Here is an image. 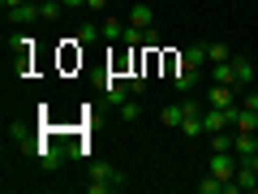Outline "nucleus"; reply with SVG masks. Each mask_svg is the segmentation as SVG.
<instances>
[{"mask_svg":"<svg viewBox=\"0 0 258 194\" xmlns=\"http://www.w3.org/2000/svg\"><path fill=\"white\" fill-rule=\"evenodd\" d=\"M86 9H95V13H103V9H108V0H86Z\"/></svg>","mask_w":258,"mask_h":194,"instance_id":"23","label":"nucleus"},{"mask_svg":"<svg viewBox=\"0 0 258 194\" xmlns=\"http://www.w3.org/2000/svg\"><path fill=\"white\" fill-rule=\"evenodd\" d=\"M60 13H64V5H60V0H43V22H56Z\"/></svg>","mask_w":258,"mask_h":194,"instance_id":"19","label":"nucleus"},{"mask_svg":"<svg viewBox=\"0 0 258 194\" xmlns=\"http://www.w3.org/2000/svg\"><path fill=\"white\" fill-rule=\"evenodd\" d=\"M0 5H5V13H9V9H18V5H26V0H0Z\"/></svg>","mask_w":258,"mask_h":194,"instance_id":"25","label":"nucleus"},{"mask_svg":"<svg viewBox=\"0 0 258 194\" xmlns=\"http://www.w3.org/2000/svg\"><path fill=\"white\" fill-rule=\"evenodd\" d=\"M103 39H108V43H120V39H125V22L116 18V13H103Z\"/></svg>","mask_w":258,"mask_h":194,"instance_id":"8","label":"nucleus"},{"mask_svg":"<svg viewBox=\"0 0 258 194\" xmlns=\"http://www.w3.org/2000/svg\"><path fill=\"white\" fill-rule=\"evenodd\" d=\"M198 78H203V74H194V69H185V65H181V69H176V78H172V82H176V91H194V82H198Z\"/></svg>","mask_w":258,"mask_h":194,"instance_id":"14","label":"nucleus"},{"mask_svg":"<svg viewBox=\"0 0 258 194\" xmlns=\"http://www.w3.org/2000/svg\"><path fill=\"white\" fill-rule=\"evenodd\" d=\"M108 190H125V173L112 164H91V181H86V194H108Z\"/></svg>","mask_w":258,"mask_h":194,"instance_id":"1","label":"nucleus"},{"mask_svg":"<svg viewBox=\"0 0 258 194\" xmlns=\"http://www.w3.org/2000/svg\"><path fill=\"white\" fill-rule=\"evenodd\" d=\"M232 69H237V86L254 82V65H249V56H232Z\"/></svg>","mask_w":258,"mask_h":194,"instance_id":"12","label":"nucleus"},{"mask_svg":"<svg viewBox=\"0 0 258 194\" xmlns=\"http://www.w3.org/2000/svg\"><path fill=\"white\" fill-rule=\"evenodd\" d=\"M241 108H249V112H258V91H245V95H241Z\"/></svg>","mask_w":258,"mask_h":194,"instance_id":"20","label":"nucleus"},{"mask_svg":"<svg viewBox=\"0 0 258 194\" xmlns=\"http://www.w3.org/2000/svg\"><path fill=\"white\" fill-rule=\"evenodd\" d=\"M249 164H254V173H258V156H254V160H249Z\"/></svg>","mask_w":258,"mask_h":194,"instance_id":"26","label":"nucleus"},{"mask_svg":"<svg viewBox=\"0 0 258 194\" xmlns=\"http://www.w3.org/2000/svg\"><path fill=\"white\" fill-rule=\"evenodd\" d=\"M181 65H185V69H194V74H203L207 65H211V61H207V39L185 43V47H181Z\"/></svg>","mask_w":258,"mask_h":194,"instance_id":"4","label":"nucleus"},{"mask_svg":"<svg viewBox=\"0 0 258 194\" xmlns=\"http://www.w3.org/2000/svg\"><path fill=\"white\" fill-rule=\"evenodd\" d=\"M185 121V104H168V108H159V125L164 129H181Z\"/></svg>","mask_w":258,"mask_h":194,"instance_id":"9","label":"nucleus"},{"mask_svg":"<svg viewBox=\"0 0 258 194\" xmlns=\"http://www.w3.org/2000/svg\"><path fill=\"white\" fill-rule=\"evenodd\" d=\"M142 43H147V47H159V30H155V26H151V30H147V35H142Z\"/></svg>","mask_w":258,"mask_h":194,"instance_id":"22","label":"nucleus"},{"mask_svg":"<svg viewBox=\"0 0 258 194\" xmlns=\"http://www.w3.org/2000/svg\"><path fill=\"white\" fill-rule=\"evenodd\" d=\"M211 138V151H232V134L228 129H220V134H207Z\"/></svg>","mask_w":258,"mask_h":194,"instance_id":"18","label":"nucleus"},{"mask_svg":"<svg viewBox=\"0 0 258 194\" xmlns=\"http://www.w3.org/2000/svg\"><path fill=\"white\" fill-rule=\"evenodd\" d=\"M147 91V78H129V95H142Z\"/></svg>","mask_w":258,"mask_h":194,"instance_id":"21","label":"nucleus"},{"mask_svg":"<svg viewBox=\"0 0 258 194\" xmlns=\"http://www.w3.org/2000/svg\"><path fill=\"white\" fill-rule=\"evenodd\" d=\"M99 35H103V26H95V22H86V26H78V43H95Z\"/></svg>","mask_w":258,"mask_h":194,"instance_id":"17","label":"nucleus"},{"mask_svg":"<svg viewBox=\"0 0 258 194\" xmlns=\"http://www.w3.org/2000/svg\"><path fill=\"white\" fill-rule=\"evenodd\" d=\"M116 112H120V121H138V117H142V108H138V95H129V100L120 104Z\"/></svg>","mask_w":258,"mask_h":194,"instance_id":"15","label":"nucleus"},{"mask_svg":"<svg viewBox=\"0 0 258 194\" xmlns=\"http://www.w3.org/2000/svg\"><path fill=\"white\" fill-rule=\"evenodd\" d=\"M129 26H138V30H151V26H155V9H151V0H142V5L129 9Z\"/></svg>","mask_w":258,"mask_h":194,"instance_id":"7","label":"nucleus"},{"mask_svg":"<svg viewBox=\"0 0 258 194\" xmlns=\"http://www.w3.org/2000/svg\"><path fill=\"white\" fill-rule=\"evenodd\" d=\"M103 95L112 100V108H120V104L129 100V82H116V78H108V82H103Z\"/></svg>","mask_w":258,"mask_h":194,"instance_id":"10","label":"nucleus"},{"mask_svg":"<svg viewBox=\"0 0 258 194\" xmlns=\"http://www.w3.org/2000/svg\"><path fill=\"white\" fill-rule=\"evenodd\" d=\"M64 9H86V0H60Z\"/></svg>","mask_w":258,"mask_h":194,"instance_id":"24","label":"nucleus"},{"mask_svg":"<svg viewBox=\"0 0 258 194\" xmlns=\"http://www.w3.org/2000/svg\"><path fill=\"white\" fill-rule=\"evenodd\" d=\"M237 104H241L237 86H224V82H211V86H207V108H237Z\"/></svg>","mask_w":258,"mask_h":194,"instance_id":"2","label":"nucleus"},{"mask_svg":"<svg viewBox=\"0 0 258 194\" xmlns=\"http://www.w3.org/2000/svg\"><path fill=\"white\" fill-rule=\"evenodd\" d=\"M237 168H241V156H237V151H211V173H215V177L232 181Z\"/></svg>","mask_w":258,"mask_h":194,"instance_id":"3","label":"nucleus"},{"mask_svg":"<svg viewBox=\"0 0 258 194\" xmlns=\"http://www.w3.org/2000/svg\"><path fill=\"white\" fill-rule=\"evenodd\" d=\"M207 134H220V129H232V108H207L203 112Z\"/></svg>","mask_w":258,"mask_h":194,"instance_id":"6","label":"nucleus"},{"mask_svg":"<svg viewBox=\"0 0 258 194\" xmlns=\"http://www.w3.org/2000/svg\"><path fill=\"white\" fill-rule=\"evenodd\" d=\"M211 82L237 86V69H232V61H220V65H211Z\"/></svg>","mask_w":258,"mask_h":194,"instance_id":"11","label":"nucleus"},{"mask_svg":"<svg viewBox=\"0 0 258 194\" xmlns=\"http://www.w3.org/2000/svg\"><path fill=\"white\" fill-rule=\"evenodd\" d=\"M207 61H211V65H220V61H232L228 43H207Z\"/></svg>","mask_w":258,"mask_h":194,"instance_id":"16","label":"nucleus"},{"mask_svg":"<svg viewBox=\"0 0 258 194\" xmlns=\"http://www.w3.org/2000/svg\"><path fill=\"white\" fill-rule=\"evenodd\" d=\"M9 22H13V26H30V22H43V5H39V0H26V5H18V9H9Z\"/></svg>","mask_w":258,"mask_h":194,"instance_id":"5","label":"nucleus"},{"mask_svg":"<svg viewBox=\"0 0 258 194\" xmlns=\"http://www.w3.org/2000/svg\"><path fill=\"white\" fill-rule=\"evenodd\" d=\"M198 190H203V194H228V181H224V177H215V173H207L203 181H198Z\"/></svg>","mask_w":258,"mask_h":194,"instance_id":"13","label":"nucleus"}]
</instances>
